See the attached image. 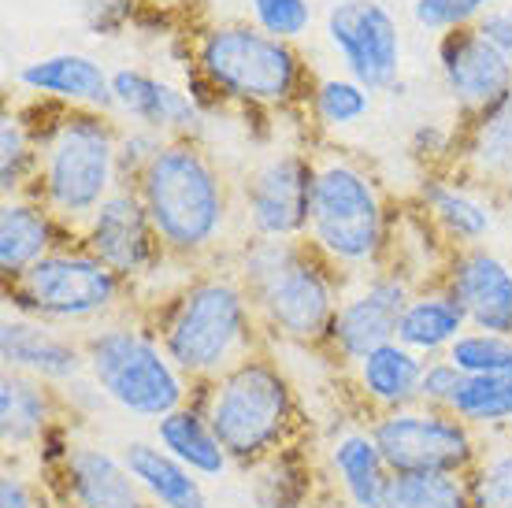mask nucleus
<instances>
[{"label": "nucleus", "instance_id": "9d476101", "mask_svg": "<svg viewBox=\"0 0 512 508\" xmlns=\"http://www.w3.org/2000/svg\"><path fill=\"white\" fill-rule=\"evenodd\" d=\"M368 431L394 475H472L483 457L479 431L446 408L412 405L386 412Z\"/></svg>", "mask_w": 512, "mask_h": 508}, {"label": "nucleus", "instance_id": "c756f323", "mask_svg": "<svg viewBox=\"0 0 512 508\" xmlns=\"http://www.w3.org/2000/svg\"><path fill=\"white\" fill-rule=\"evenodd\" d=\"M453 412L475 431L509 427L512 423V368L498 375H472L464 379V390L453 401Z\"/></svg>", "mask_w": 512, "mask_h": 508}, {"label": "nucleus", "instance_id": "f3484780", "mask_svg": "<svg viewBox=\"0 0 512 508\" xmlns=\"http://www.w3.org/2000/svg\"><path fill=\"white\" fill-rule=\"evenodd\" d=\"M446 286L468 316V331L512 338V267L483 245L453 249L446 260Z\"/></svg>", "mask_w": 512, "mask_h": 508}, {"label": "nucleus", "instance_id": "412c9836", "mask_svg": "<svg viewBox=\"0 0 512 508\" xmlns=\"http://www.w3.org/2000/svg\"><path fill=\"white\" fill-rule=\"evenodd\" d=\"M30 93L49 97V101H64L67 108H86V112H108L116 108V93H112V75H104V67L90 56L64 52V56H49V60H34L19 71Z\"/></svg>", "mask_w": 512, "mask_h": 508}, {"label": "nucleus", "instance_id": "a878e982", "mask_svg": "<svg viewBox=\"0 0 512 508\" xmlns=\"http://www.w3.org/2000/svg\"><path fill=\"white\" fill-rule=\"evenodd\" d=\"M331 471L349 508H383L386 486L394 479V471L386 468L383 453L375 445L372 431H342L331 442Z\"/></svg>", "mask_w": 512, "mask_h": 508}, {"label": "nucleus", "instance_id": "6ab92c4d", "mask_svg": "<svg viewBox=\"0 0 512 508\" xmlns=\"http://www.w3.org/2000/svg\"><path fill=\"white\" fill-rule=\"evenodd\" d=\"M112 93H116V108L138 119V127H149L156 134L171 138H197L201 134V108L190 93L171 86L164 78L123 67L112 75Z\"/></svg>", "mask_w": 512, "mask_h": 508}, {"label": "nucleus", "instance_id": "58836bf2", "mask_svg": "<svg viewBox=\"0 0 512 508\" xmlns=\"http://www.w3.org/2000/svg\"><path fill=\"white\" fill-rule=\"evenodd\" d=\"M464 379H468V375L453 368L446 356H431V360H427V368H423L420 405L453 412V401H457V394L464 390Z\"/></svg>", "mask_w": 512, "mask_h": 508}, {"label": "nucleus", "instance_id": "423d86ee", "mask_svg": "<svg viewBox=\"0 0 512 508\" xmlns=\"http://www.w3.org/2000/svg\"><path fill=\"white\" fill-rule=\"evenodd\" d=\"M312 212L305 242L342 271L379 267L386 249V204L375 182L357 160L338 153L312 156Z\"/></svg>", "mask_w": 512, "mask_h": 508}, {"label": "nucleus", "instance_id": "cd10ccee", "mask_svg": "<svg viewBox=\"0 0 512 508\" xmlns=\"http://www.w3.org/2000/svg\"><path fill=\"white\" fill-rule=\"evenodd\" d=\"M457 167L483 186H512V97L468 123L464 141L457 145Z\"/></svg>", "mask_w": 512, "mask_h": 508}, {"label": "nucleus", "instance_id": "72a5a7b5", "mask_svg": "<svg viewBox=\"0 0 512 508\" xmlns=\"http://www.w3.org/2000/svg\"><path fill=\"white\" fill-rule=\"evenodd\" d=\"M446 360L457 371H464L468 379L472 375H498V371L512 368V338L487 331H464L446 349Z\"/></svg>", "mask_w": 512, "mask_h": 508}, {"label": "nucleus", "instance_id": "7c9ffc66", "mask_svg": "<svg viewBox=\"0 0 512 508\" xmlns=\"http://www.w3.org/2000/svg\"><path fill=\"white\" fill-rule=\"evenodd\" d=\"M383 508H475L468 475H394Z\"/></svg>", "mask_w": 512, "mask_h": 508}, {"label": "nucleus", "instance_id": "e433bc0d", "mask_svg": "<svg viewBox=\"0 0 512 508\" xmlns=\"http://www.w3.org/2000/svg\"><path fill=\"white\" fill-rule=\"evenodd\" d=\"M494 4L498 0H416L412 15L427 30H457V26L479 23Z\"/></svg>", "mask_w": 512, "mask_h": 508}, {"label": "nucleus", "instance_id": "6e6552de", "mask_svg": "<svg viewBox=\"0 0 512 508\" xmlns=\"http://www.w3.org/2000/svg\"><path fill=\"white\" fill-rule=\"evenodd\" d=\"M86 375L93 390L138 420H164L167 412L190 405V382L182 375L156 331L134 323H104L82 338Z\"/></svg>", "mask_w": 512, "mask_h": 508}, {"label": "nucleus", "instance_id": "f8f14e48", "mask_svg": "<svg viewBox=\"0 0 512 508\" xmlns=\"http://www.w3.org/2000/svg\"><path fill=\"white\" fill-rule=\"evenodd\" d=\"M412 293L416 290H412L409 275H401V271L364 275L353 290H342V305L331 323L327 349L353 368L379 345L397 342V323H401V312Z\"/></svg>", "mask_w": 512, "mask_h": 508}, {"label": "nucleus", "instance_id": "7ed1b4c3", "mask_svg": "<svg viewBox=\"0 0 512 508\" xmlns=\"http://www.w3.org/2000/svg\"><path fill=\"white\" fill-rule=\"evenodd\" d=\"M134 190L149 212L167 260L193 264L212 253L227 230V178L197 145V138L164 141V149L134 182Z\"/></svg>", "mask_w": 512, "mask_h": 508}, {"label": "nucleus", "instance_id": "39448f33", "mask_svg": "<svg viewBox=\"0 0 512 508\" xmlns=\"http://www.w3.org/2000/svg\"><path fill=\"white\" fill-rule=\"evenodd\" d=\"M38 134V175L34 197L49 208L64 227H82L86 219L119 190V130L104 119V112L64 108Z\"/></svg>", "mask_w": 512, "mask_h": 508}, {"label": "nucleus", "instance_id": "2eb2a0df", "mask_svg": "<svg viewBox=\"0 0 512 508\" xmlns=\"http://www.w3.org/2000/svg\"><path fill=\"white\" fill-rule=\"evenodd\" d=\"M438 67L449 97L468 119L494 112L501 101L512 97V60L475 23L442 34Z\"/></svg>", "mask_w": 512, "mask_h": 508}, {"label": "nucleus", "instance_id": "1a4fd4ad", "mask_svg": "<svg viewBox=\"0 0 512 508\" xmlns=\"http://www.w3.org/2000/svg\"><path fill=\"white\" fill-rule=\"evenodd\" d=\"M4 297L15 312L45 323H93L127 301V282L82 245H60L30 271L4 282Z\"/></svg>", "mask_w": 512, "mask_h": 508}, {"label": "nucleus", "instance_id": "f257e3e1", "mask_svg": "<svg viewBox=\"0 0 512 508\" xmlns=\"http://www.w3.org/2000/svg\"><path fill=\"white\" fill-rule=\"evenodd\" d=\"M153 331L171 364L193 386H208L260 353L264 338L238 271H190L156 312Z\"/></svg>", "mask_w": 512, "mask_h": 508}, {"label": "nucleus", "instance_id": "f03ea898", "mask_svg": "<svg viewBox=\"0 0 512 508\" xmlns=\"http://www.w3.org/2000/svg\"><path fill=\"white\" fill-rule=\"evenodd\" d=\"M234 271L268 338L327 345L342 286L338 267L327 264L305 238H249Z\"/></svg>", "mask_w": 512, "mask_h": 508}, {"label": "nucleus", "instance_id": "20e7f679", "mask_svg": "<svg viewBox=\"0 0 512 508\" xmlns=\"http://www.w3.org/2000/svg\"><path fill=\"white\" fill-rule=\"evenodd\" d=\"M201 390L208 423L238 468H260L294 449L301 434L297 390L268 353H253Z\"/></svg>", "mask_w": 512, "mask_h": 508}, {"label": "nucleus", "instance_id": "9b49d317", "mask_svg": "<svg viewBox=\"0 0 512 508\" xmlns=\"http://www.w3.org/2000/svg\"><path fill=\"white\" fill-rule=\"evenodd\" d=\"M316 164L305 153H271L245 175L242 212L253 238H305Z\"/></svg>", "mask_w": 512, "mask_h": 508}, {"label": "nucleus", "instance_id": "79ce46f5", "mask_svg": "<svg viewBox=\"0 0 512 508\" xmlns=\"http://www.w3.org/2000/svg\"><path fill=\"white\" fill-rule=\"evenodd\" d=\"M149 4H156V8H171V4H182V0H149Z\"/></svg>", "mask_w": 512, "mask_h": 508}, {"label": "nucleus", "instance_id": "a211bd4d", "mask_svg": "<svg viewBox=\"0 0 512 508\" xmlns=\"http://www.w3.org/2000/svg\"><path fill=\"white\" fill-rule=\"evenodd\" d=\"M0 360L8 371L34 375L49 386H71L86 371V345L82 338L60 334L56 323L15 312L0 323Z\"/></svg>", "mask_w": 512, "mask_h": 508}, {"label": "nucleus", "instance_id": "aec40b11", "mask_svg": "<svg viewBox=\"0 0 512 508\" xmlns=\"http://www.w3.org/2000/svg\"><path fill=\"white\" fill-rule=\"evenodd\" d=\"M60 386L8 371L0 375V442L8 453L38 449L41 438L60 423Z\"/></svg>", "mask_w": 512, "mask_h": 508}, {"label": "nucleus", "instance_id": "4be33fe9", "mask_svg": "<svg viewBox=\"0 0 512 508\" xmlns=\"http://www.w3.org/2000/svg\"><path fill=\"white\" fill-rule=\"evenodd\" d=\"M423 368H427V360L412 353L409 345L386 342L353 364V379H357L364 405L372 408V416H386V412L420 405Z\"/></svg>", "mask_w": 512, "mask_h": 508}, {"label": "nucleus", "instance_id": "393cba45", "mask_svg": "<svg viewBox=\"0 0 512 508\" xmlns=\"http://www.w3.org/2000/svg\"><path fill=\"white\" fill-rule=\"evenodd\" d=\"M464 331H468L464 308L438 282V286L416 290L409 297V305L401 312V323H397V342L409 345L412 353H420L423 360H431V356H446V349Z\"/></svg>", "mask_w": 512, "mask_h": 508}, {"label": "nucleus", "instance_id": "dca6fc26", "mask_svg": "<svg viewBox=\"0 0 512 508\" xmlns=\"http://www.w3.org/2000/svg\"><path fill=\"white\" fill-rule=\"evenodd\" d=\"M60 508H153L123 457L90 442H75L52 471H41Z\"/></svg>", "mask_w": 512, "mask_h": 508}, {"label": "nucleus", "instance_id": "bb28decb", "mask_svg": "<svg viewBox=\"0 0 512 508\" xmlns=\"http://www.w3.org/2000/svg\"><path fill=\"white\" fill-rule=\"evenodd\" d=\"M156 445H164L171 457L182 460L201 479H219L234 464L201 405H182L156 420Z\"/></svg>", "mask_w": 512, "mask_h": 508}, {"label": "nucleus", "instance_id": "473e14b6", "mask_svg": "<svg viewBox=\"0 0 512 508\" xmlns=\"http://www.w3.org/2000/svg\"><path fill=\"white\" fill-rule=\"evenodd\" d=\"M312 112L327 127H357L372 112V93L353 78H323L312 89Z\"/></svg>", "mask_w": 512, "mask_h": 508}, {"label": "nucleus", "instance_id": "4468645a", "mask_svg": "<svg viewBox=\"0 0 512 508\" xmlns=\"http://www.w3.org/2000/svg\"><path fill=\"white\" fill-rule=\"evenodd\" d=\"M78 230H82L78 245L97 256L101 264L112 267L127 286L138 279H149L167 260L134 186H119Z\"/></svg>", "mask_w": 512, "mask_h": 508}, {"label": "nucleus", "instance_id": "4c0bfd02", "mask_svg": "<svg viewBox=\"0 0 512 508\" xmlns=\"http://www.w3.org/2000/svg\"><path fill=\"white\" fill-rule=\"evenodd\" d=\"M164 134H156L149 127H134L119 134V153H116V167H119V186H134L141 178V171L153 164V156L164 149Z\"/></svg>", "mask_w": 512, "mask_h": 508}, {"label": "nucleus", "instance_id": "0eeeda50", "mask_svg": "<svg viewBox=\"0 0 512 508\" xmlns=\"http://www.w3.org/2000/svg\"><path fill=\"white\" fill-rule=\"evenodd\" d=\"M193 60L212 93L245 108H290L305 89V67L294 45L249 23H219L205 30Z\"/></svg>", "mask_w": 512, "mask_h": 508}, {"label": "nucleus", "instance_id": "b1692460", "mask_svg": "<svg viewBox=\"0 0 512 508\" xmlns=\"http://www.w3.org/2000/svg\"><path fill=\"white\" fill-rule=\"evenodd\" d=\"M123 464L153 508H208L201 475H193L182 460L167 453L164 445L130 442L123 449Z\"/></svg>", "mask_w": 512, "mask_h": 508}, {"label": "nucleus", "instance_id": "c9c22d12", "mask_svg": "<svg viewBox=\"0 0 512 508\" xmlns=\"http://www.w3.org/2000/svg\"><path fill=\"white\" fill-rule=\"evenodd\" d=\"M256 26L271 38L294 41L312 23V4L308 0H249Z\"/></svg>", "mask_w": 512, "mask_h": 508}, {"label": "nucleus", "instance_id": "ea45409f", "mask_svg": "<svg viewBox=\"0 0 512 508\" xmlns=\"http://www.w3.org/2000/svg\"><path fill=\"white\" fill-rule=\"evenodd\" d=\"M45 479H30L19 468H4L0 475V508H45Z\"/></svg>", "mask_w": 512, "mask_h": 508}, {"label": "nucleus", "instance_id": "c85d7f7f", "mask_svg": "<svg viewBox=\"0 0 512 508\" xmlns=\"http://www.w3.org/2000/svg\"><path fill=\"white\" fill-rule=\"evenodd\" d=\"M420 201H423V216L427 223L446 238L453 249H472L490 234V212L483 201H475L472 193H464L461 186L453 182H442V178H423L420 186Z\"/></svg>", "mask_w": 512, "mask_h": 508}, {"label": "nucleus", "instance_id": "2f4dec72", "mask_svg": "<svg viewBox=\"0 0 512 508\" xmlns=\"http://www.w3.org/2000/svg\"><path fill=\"white\" fill-rule=\"evenodd\" d=\"M38 175V134L23 115H4L0 123V190L4 197H23Z\"/></svg>", "mask_w": 512, "mask_h": 508}, {"label": "nucleus", "instance_id": "5701e85b", "mask_svg": "<svg viewBox=\"0 0 512 508\" xmlns=\"http://www.w3.org/2000/svg\"><path fill=\"white\" fill-rule=\"evenodd\" d=\"M64 223L34 197H4L0 204V275L4 282L60 249Z\"/></svg>", "mask_w": 512, "mask_h": 508}, {"label": "nucleus", "instance_id": "f704fd0d", "mask_svg": "<svg viewBox=\"0 0 512 508\" xmlns=\"http://www.w3.org/2000/svg\"><path fill=\"white\" fill-rule=\"evenodd\" d=\"M468 490L475 508H512V445L483 449L468 475Z\"/></svg>", "mask_w": 512, "mask_h": 508}, {"label": "nucleus", "instance_id": "ddd939ff", "mask_svg": "<svg viewBox=\"0 0 512 508\" xmlns=\"http://www.w3.org/2000/svg\"><path fill=\"white\" fill-rule=\"evenodd\" d=\"M327 38L349 78L375 93L390 89L401 71V30L379 0H338L327 12Z\"/></svg>", "mask_w": 512, "mask_h": 508}, {"label": "nucleus", "instance_id": "a19ab883", "mask_svg": "<svg viewBox=\"0 0 512 508\" xmlns=\"http://www.w3.org/2000/svg\"><path fill=\"white\" fill-rule=\"evenodd\" d=\"M475 26H479V30H483V34H487V38L512 60V0L494 4V8H490V12L483 15Z\"/></svg>", "mask_w": 512, "mask_h": 508}]
</instances>
